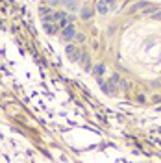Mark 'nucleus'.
I'll use <instances>...</instances> for the list:
<instances>
[{
  "label": "nucleus",
  "instance_id": "obj_1",
  "mask_svg": "<svg viewBox=\"0 0 161 163\" xmlns=\"http://www.w3.org/2000/svg\"><path fill=\"white\" fill-rule=\"evenodd\" d=\"M111 8H115V0H100L98 6H96V11L104 15V13H107Z\"/></svg>",
  "mask_w": 161,
  "mask_h": 163
},
{
  "label": "nucleus",
  "instance_id": "obj_2",
  "mask_svg": "<svg viewBox=\"0 0 161 163\" xmlns=\"http://www.w3.org/2000/svg\"><path fill=\"white\" fill-rule=\"evenodd\" d=\"M61 37H63L65 41H71L72 37H76V30H74V26L71 24V26L63 28V30H61Z\"/></svg>",
  "mask_w": 161,
  "mask_h": 163
},
{
  "label": "nucleus",
  "instance_id": "obj_3",
  "mask_svg": "<svg viewBox=\"0 0 161 163\" xmlns=\"http://www.w3.org/2000/svg\"><path fill=\"white\" fill-rule=\"evenodd\" d=\"M67 56H68V59H72V61H78L82 58V54H80V50L76 48V46H68V48H67Z\"/></svg>",
  "mask_w": 161,
  "mask_h": 163
},
{
  "label": "nucleus",
  "instance_id": "obj_4",
  "mask_svg": "<svg viewBox=\"0 0 161 163\" xmlns=\"http://www.w3.org/2000/svg\"><path fill=\"white\" fill-rule=\"evenodd\" d=\"M115 83L113 82H104V80H100V87H102V91L106 93V95H115V87H113Z\"/></svg>",
  "mask_w": 161,
  "mask_h": 163
},
{
  "label": "nucleus",
  "instance_id": "obj_5",
  "mask_svg": "<svg viewBox=\"0 0 161 163\" xmlns=\"http://www.w3.org/2000/svg\"><path fill=\"white\" fill-rule=\"evenodd\" d=\"M61 4L67 8V9H71V11H76L78 9V0H61Z\"/></svg>",
  "mask_w": 161,
  "mask_h": 163
},
{
  "label": "nucleus",
  "instance_id": "obj_6",
  "mask_svg": "<svg viewBox=\"0 0 161 163\" xmlns=\"http://www.w3.org/2000/svg\"><path fill=\"white\" fill-rule=\"evenodd\" d=\"M82 63H83V69H87V71H89V69H91V59H89V56L85 54V52H82Z\"/></svg>",
  "mask_w": 161,
  "mask_h": 163
},
{
  "label": "nucleus",
  "instance_id": "obj_7",
  "mask_svg": "<svg viewBox=\"0 0 161 163\" xmlns=\"http://www.w3.org/2000/svg\"><path fill=\"white\" fill-rule=\"evenodd\" d=\"M104 73H106V67H104V65H96V67H95V74H96V76H100V74H104Z\"/></svg>",
  "mask_w": 161,
  "mask_h": 163
},
{
  "label": "nucleus",
  "instance_id": "obj_8",
  "mask_svg": "<svg viewBox=\"0 0 161 163\" xmlns=\"http://www.w3.org/2000/svg\"><path fill=\"white\" fill-rule=\"evenodd\" d=\"M65 17H67V15H65L63 11H58V13H54V15H52V19H54V20H63Z\"/></svg>",
  "mask_w": 161,
  "mask_h": 163
},
{
  "label": "nucleus",
  "instance_id": "obj_9",
  "mask_svg": "<svg viewBox=\"0 0 161 163\" xmlns=\"http://www.w3.org/2000/svg\"><path fill=\"white\" fill-rule=\"evenodd\" d=\"M91 15H93V11H91V9H85V11H83V19H89Z\"/></svg>",
  "mask_w": 161,
  "mask_h": 163
},
{
  "label": "nucleus",
  "instance_id": "obj_10",
  "mask_svg": "<svg viewBox=\"0 0 161 163\" xmlns=\"http://www.w3.org/2000/svg\"><path fill=\"white\" fill-rule=\"evenodd\" d=\"M48 4H54V6H59L61 4V0H47Z\"/></svg>",
  "mask_w": 161,
  "mask_h": 163
},
{
  "label": "nucleus",
  "instance_id": "obj_11",
  "mask_svg": "<svg viewBox=\"0 0 161 163\" xmlns=\"http://www.w3.org/2000/svg\"><path fill=\"white\" fill-rule=\"evenodd\" d=\"M154 19H157V20H161V11H157V13H154Z\"/></svg>",
  "mask_w": 161,
  "mask_h": 163
}]
</instances>
